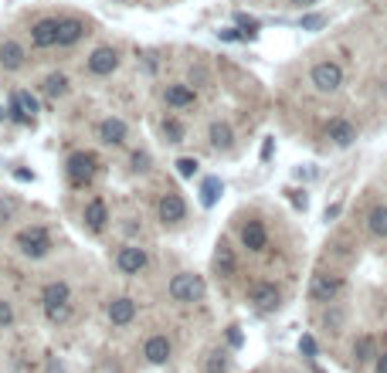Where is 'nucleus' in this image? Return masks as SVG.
<instances>
[{"label": "nucleus", "mask_w": 387, "mask_h": 373, "mask_svg": "<svg viewBox=\"0 0 387 373\" xmlns=\"http://www.w3.org/2000/svg\"><path fill=\"white\" fill-rule=\"evenodd\" d=\"M208 136H211V146H214V150H231V146H234V133H231V126L221 122V119L211 122V133H208Z\"/></svg>", "instance_id": "22"}, {"label": "nucleus", "mask_w": 387, "mask_h": 373, "mask_svg": "<svg viewBox=\"0 0 387 373\" xmlns=\"http://www.w3.org/2000/svg\"><path fill=\"white\" fill-rule=\"evenodd\" d=\"M31 45L34 48H52V45H58V21H52V17L38 21L31 27Z\"/></svg>", "instance_id": "10"}, {"label": "nucleus", "mask_w": 387, "mask_h": 373, "mask_svg": "<svg viewBox=\"0 0 387 373\" xmlns=\"http://www.w3.org/2000/svg\"><path fill=\"white\" fill-rule=\"evenodd\" d=\"M296 7H309V3H316V0H292Z\"/></svg>", "instance_id": "42"}, {"label": "nucleus", "mask_w": 387, "mask_h": 373, "mask_svg": "<svg viewBox=\"0 0 387 373\" xmlns=\"http://www.w3.org/2000/svg\"><path fill=\"white\" fill-rule=\"evenodd\" d=\"M367 227H371V234H374V238H387V207H384V204L371 211V217H367Z\"/></svg>", "instance_id": "28"}, {"label": "nucleus", "mask_w": 387, "mask_h": 373, "mask_svg": "<svg viewBox=\"0 0 387 373\" xmlns=\"http://www.w3.org/2000/svg\"><path fill=\"white\" fill-rule=\"evenodd\" d=\"M115 65H119V52L109 48V45H102V48H96V52L89 54V61H85V68H89V75H112L115 71Z\"/></svg>", "instance_id": "6"}, {"label": "nucleus", "mask_w": 387, "mask_h": 373, "mask_svg": "<svg viewBox=\"0 0 387 373\" xmlns=\"http://www.w3.org/2000/svg\"><path fill=\"white\" fill-rule=\"evenodd\" d=\"M374 357H377L374 336H357V343H353V360H357V363H371Z\"/></svg>", "instance_id": "24"}, {"label": "nucleus", "mask_w": 387, "mask_h": 373, "mask_svg": "<svg viewBox=\"0 0 387 373\" xmlns=\"http://www.w3.org/2000/svg\"><path fill=\"white\" fill-rule=\"evenodd\" d=\"M377 373H387V353H381V357H377Z\"/></svg>", "instance_id": "39"}, {"label": "nucleus", "mask_w": 387, "mask_h": 373, "mask_svg": "<svg viewBox=\"0 0 387 373\" xmlns=\"http://www.w3.org/2000/svg\"><path fill=\"white\" fill-rule=\"evenodd\" d=\"M164 136L170 143H184V126L177 122V119H166L164 122Z\"/></svg>", "instance_id": "32"}, {"label": "nucleus", "mask_w": 387, "mask_h": 373, "mask_svg": "<svg viewBox=\"0 0 387 373\" xmlns=\"http://www.w3.org/2000/svg\"><path fill=\"white\" fill-rule=\"evenodd\" d=\"M14 211V204H3V201H0V214H3V217H7V214Z\"/></svg>", "instance_id": "41"}, {"label": "nucleus", "mask_w": 387, "mask_h": 373, "mask_svg": "<svg viewBox=\"0 0 387 373\" xmlns=\"http://www.w3.org/2000/svg\"><path fill=\"white\" fill-rule=\"evenodd\" d=\"M96 166H99V160L92 153H71L68 163H65V173H68V180L75 187H82V183H89L96 177Z\"/></svg>", "instance_id": "4"}, {"label": "nucleus", "mask_w": 387, "mask_h": 373, "mask_svg": "<svg viewBox=\"0 0 387 373\" xmlns=\"http://www.w3.org/2000/svg\"><path fill=\"white\" fill-rule=\"evenodd\" d=\"M248 302H255V309L269 313V309H276L278 306V289L272 285V282H255L252 292H248Z\"/></svg>", "instance_id": "9"}, {"label": "nucleus", "mask_w": 387, "mask_h": 373, "mask_svg": "<svg viewBox=\"0 0 387 373\" xmlns=\"http://www.w3.org/2000/svg\"><path fill=\"white\" fill-rule=\"evenodd\" d=\"M327 139H330L333 146H350L357 139V129L346 119H333L330 126H327Z\"/></svg>", "instance_id": "15"}, {"label": "nucleus", "mask_w": 387, "mask_h": 373, "mask_svg": "<svg viewBox=\"0 0 387 373\" xmlns=\"http://www.w3.org/2000/svg\"><path fill=\"white\" fill-rule=\"evenodd\" d=\"M241 241H245L248 251H265V245H269L265 224H262V221H248V224L241 227Z\"/></svg>", "instance_id": "11"}, {"label": "nucleus", "mask_w": 387, "mask_h": 373, "mask_svg": "<svg viewBox=\"0 0 387 373\" xmlns=\"http://www.w3.org/2000/svg\"><path fill=\"white\" fill-rule=\"evenodd\" d=\"M214 268H218V275H234V251L228 241H221L214 251Z\"/></svg>", "instance_id": "25"}, {"label": "nucleus", "mask_w": 387, "mask_h": 373, "mask_svg": "<svg viewBox=\"0 0 387 373\" xmlns=\"http://www.w3.org/2000/svg\"><path fill=\"white\" fill-rule=\"evenodd\" d=\"M17 248H21L27 258H45L48 248H52V238H48V231H45L41 224H34V227H24V231L17 234Z\"/></svg>", "instance_id": "2"}, {"label": "nucleus", "mask_w": 387, "mask_h": 373, "mask_svg": "<svg viewBox=\"0 0 387 373\" xmlns=\"http://www.w3.org/2000/svg\"><path fill=\"white\" fill-rule=\"evenodd\" d=\"M164 99H166V106L187 109V106H194V102H197V92H194L190 85H170V89L164 92Z\"/></svg>", "instance_id": "19"}, {"label": "nucleus", "mask_w": 387, "mask_h": 373, "mask_svg": "<svg viewBox=\"0 0 387 373\" xmlns=\"http://www.w3.org/2000/svg\"><path fill=\"white\" fill-rule=\"evenodd\" d=\"M221 190H224L221 180H218V177H208V180L201 183V204H204V207H214L218 197H221Z\"/></svg>", "instance_id": "26"}, {"label": "nucleus", "mask_w": 387, "mask_h": 373, "mask_svg": "<svg viewBox=\"0 0 387 373\" xmlns=\"http://www.w3.org/2000/svg\"><path fill=\"white\" fill-rule=\"evenodd\" d=\"M272 157V139H265V146H262V160H269Z\"/></svg>", "instance_id": "40"}, {"label": "nucleus", "mask_w": 387, "mask_h": 373, "mask_svg": "<svg viewBox=\"0 0 387 373\" xmlns=\"http://www.w3.org/2000/svg\"><path fill=\"white\" fill-rule=\"evenodd\" d=\"M346 326V309L336 306V302H327V313H323V329L327 332H343Z\"/></svg>", "instance_id": "23"}, {"label": "nucleus", "mask_w": 387, "mask_h": 373, "mask_svg": "<svg viewBox=\"0 0 387 373\" xmlns=\"http://www.w3.org/2000/svg\"><path fill=\"white\" fill-rule=\"evenodd\" d=\"M143 357H146L150 363H166V360H170V339H166V336H150L146 346H143Z\"/></svg>", "instance_id": "20"}, {"label": "nucleus", "mask_w": 387, "mask_h": 373, "mask_svg": "<svg viewBox=\"0 0 387 373\" xmlns=\"http://www.w3.org/2000/svg\"><path fill=\"white\" fill-rule=\"evenodd\" d=\"M38 112V102L31 92H14V102H10V115L17 122H31V115Z\"/></svg>", "instance_id": "16"}, {"label": "nucleus", "mask_w": 387, "mask_h": 373, "mask_svg": "<svg viewBox=\"0 0 387 373\" xmlns=\"http://www.w3.org/2000/svg\"><path fill=\"white\" fill-rule=\"evenodd\" d=\"M133 319H136V302H133L129 295L112 299V302H109V322H112V326H129Z\"/></svg>", "instance_id": "12"}, {"label": "nucleus", "mask_w": 387, "mask_h": 373, "mask_svg": "<svg viewBox=\"0 0 387 373\" xmlns=\"http://www.w3.org/2000/svg\"><path fill=\"white\" fill-rule=\"evenodd\" d=\"M228 370V353L224 350H211L204 357V373H224Z\"/></svg>", "instance_id": "29"}, {"label": "nucleus", "mask_w": 387, "mask_h": 373, "mask_svg": "<svg viewBox=\"0 0 387 373\" xmlns=\"http://www.w3.org/2000/svg\"><path fill=\"white\" fill-rule=\"evenodd\" d=\"M82 34H85V24H82L78 17H65V21H58V45H61V48H68V45L82 41Z\"/></svg>", "instance_id": "14"}, {"label": "nucleus", "mask_w": 387, "mask_h": 373, "mask_svg": "<svg viewBox=\"0 0 387 373\" xmlns=\"http://www.w3.org/2000/svg\"><path fill=\"white\" fill-rule=\"evenodd\" d=\"M309 78H313V85H316L320 92H336V89L343 85V68H340L336 61H320V65H313Z\"/></svg>", "instance_id": "5"}, {"label": "nucleus", "mask_w": 387, "mask_h": 373, "mask_svg": "<svg viewBox=\"0 0 387 373\" xmlns=\"http://www.w3.org/2000/svg\"><path fill=\"white\" fill-rule=\"evenodd\" d=\"M0 122H3V109H0Z\"/></svg>", "instance_id": "43"}, {"label": "nucleus", "mask_w": 387, "mask_h": 373, "mask_svg": "<svg viewBox=\"0 0 387 373\" xmlns=\"http://www.w3.org/2000/svg\"><path fill=\"white\" fill-rule=\"evenodd\" d=\"M201 292H204V285L190 271H180V275L170 278V299L173 302H194V299H201Z\"/></svg>", "instance_id": "3"}, {"label": "nucleus", "mask_w": 387, "mask_h": 373, "mask_svg": "<svg viewBox=\"0 0 387 373\" xmlns=\"http://www.w3.org/2000/svg\"><path fill=\"white\" fill-rule=\"evenodd\" d=\"M238 24H241V27H248V31H258V21H255V17H248V14H238Z\"/></svg>", "instance_id": "37"}, {"label": "nucleus", "mask_w": 387, "mask_h": 373, "mask_svg": "<svg viewBox=\"0 0 387 373\" xmlns=\"http://www.w3.org/2000/svg\"><path fill=\"white\" fill-rule=\"evenodd\" d=\"M10 322H14V306L7 299H0V329H7Z\"/></svg>", "instance_id": "34"}, {"label": "nucleus", "mask_w": 387, "mask_h": 373, "mask_svg": "<svg viewBox=\"0 0 387 373\" xmlns=\"http://www.w3.org/2000/svg\"><path fill=\"white\" fill-rule=\"evenodd\" d=\"M343 292V278L333 275V271H316L313 282H309V299L313 302H336V295Z\"/></svg>", "instance_id": "1"}, {"label": "nucleus", "mask_w": 387, "mask_h": 373, "mask_svg": "<svg viewBox=\"0 0 387 373\" xmlns=\"http://www.w3.org/2000/svg\"><path fill=\"white\" fill-rule=\"evenodd\" d=\"M45 95H52V99L68 95V78H65L61 71H52V75L45 78Z\"/></svg>", "instance_id": "27"}, {"label": "nucleus", "mask_w": 387, "mask_h": 373, "mask_svg": "<svg viewBox=\"0 0 387 373\" xmlns=\"http://www.w3.org/2000/svg\"><path fill=\"white\" fill-rule=\"evenodd\" d=\"M106 221H109V207H106V201H102V197H92V201L85 204V224H89L92 231H102V227H106Z\"/></svg>", "instance_id": "17"}, {"label": "nucleus", "mask_w": 387, "mask_h": 373, "mask_svg": "<svg viewBox=\"0 0 387 373\" xmlns=\"http://www.w3.org/2000/svg\"><path fill=\"white\" fill-rule=\"evenodd\" d=\"M41 302L45 306H58V302H71V289L65 282H48L41 289Z\"/></svg>", "instance_id": "21"}, {"label": "nucleus", "mask_w": 387, "mask_h": 373, "mask_svg": "<svg viewBox=\"0 0 387 373\" xmlns=\"http://www.w3.org/2000/svg\"><path fill=\"white\" fill-rule=\"evenodd\" d=\"M45 313H48V319L52 322H65L71 316V302H58V306H45Z\"/></svg>", "instance_id": "31"}, {"label": "nucleus", "mask_w": 387, "mask_h": 373, "mask_svg": "<svg viewBox=\"0 0 387 373\" xmlns=\"http://www.w3.org/2000/svg\"><path fill=\"white\" fill-rule=\"evenodd\" d=\"M115 265H119L122 275H140V271L146 268V251H143L140 245H126V248H119Z\"/></svg>", "instance_id": "7"}, {"label": "nucleus", "mask_w": 387, "mask_h": 373, "mask_svg": "<svg viewBox=\"0 0 387 373\" xmlns=\"http://www.w3.org/2000/svg\"><path fill=\"white\" fill-rule=\"evenodd\" d=\"M133 170H136V173H146V170H150V153H140V150H136V153H133Z\"/></svg>", "instance_id": "35"}, {"label": "nucleus", "mask_w": 387, "mask_h": 373, "mask_svg": "<svg viewBox=\"0 0 387 373\" xmlns=\"http://www.w3.org/2000/svg\"><path fill=\"white\" fill-rule=\"evenodd\" d=\"M299 350L313 360V357H316V339H313V336H302V339H299Z\"/></svg>", "instance_id": "36"}, {"label": "nucleus", "mask_w": 387, "mask_h": 373, "mask_svg": "<svg viewBox=\"0 0 387 373\" xmlns=\"http://www.w3.org/2000/svg\"><path fill=\"white\" fill-rule=\"evenodd\" d=\"M177 173H180L184 180H190V177L197 173V160H194V157H180V160H177Z\"/></svg>", "instance_id": "33"}, {"label": "nucleus", "mask_w": 387, "mask_h": 373, "mask_svg": "<svg viewBox=\"0 0 387 373\" xmlns=\"http://www.w3.org/2000/svg\"><path fill=\"white\" fill-rule=\"evenodd\" d=\"M0 68H3V71L24 68V48H21L17 41H3V45H0Z\"/></svg>", "instance_id": "18"}, {"label": "nucleus", "mask_w": 387, "mask_h": 373, "mask_svg": "<svg viewBox=\"0 0 387 373\" xmlns=\"http://www.w3.org/2000/svg\"><path fill=\"white\" fill-rule=\"evenodd\" d=\"M299 27L302 31H320V27H327V14H302L299 17Z\"/></svg>", "instance_id": "30"}, {"label": "nucleus", "mask_w": 387, "mask_h": 373, "mask_svg": "<svg viewBox=\"0 0 387 373\" xmlns=\"http://www.w3.org/2000/svg\"><path fill=\"white\" fill-rule=\"evenodd\" d=\"M157 214H160V221L164 224H180L184 217H187V204H184V197L180 194H164L160 197V204H157Z\"/></svg>", "instance_id": "8"}, {"label": "nucleus", "mask_w": 387, "mask_h": 373, "mask_svg": "<svg viewBox=\"0 0 387 373\" xmlns=\"http://www.w3.org/2000/svg\"><path fill=\"white\" fill-rule=\"evenodd\" d=\"M99 136H102V143H109V146H122L126 136H129V129H126L122 119H102V122H99Z\"/></svg>", "instance_id": "13"}, {"label": "nucleus", "mask_w": 387, "mask_h": 373, "mask_svg": "<svg viewBox=\"0 0 387 373\" xmlns=\"http://www.w3.org/2000/svg\"><path fill=\"white\" fill-rule=\"evenodd\" d=\"M228 343H231V346H241V332H238V326H231V329H228Z\"/></svg>", "instance_id": "38"}]
</instances>
